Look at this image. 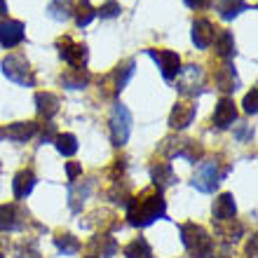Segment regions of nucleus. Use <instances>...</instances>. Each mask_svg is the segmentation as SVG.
I'll list each match as a JSON object with an SVG mask.
<instances>
[{
	"mask_svg": "<svg viewBox=\"0 0 258 258\" xmlns=\"http://www.w3.org/2000/svg\"><path fill=\"white\" fill-rule=\"evenodd\" d=\"M35 132H38V124L28 120V122H12L5 129V136L17 143H24V141H28V139H33Z\"/></svg>",
	"mask_w": 258,
	"mask_h": 258,
	"instance_id": "nucleus-23",
	"label": "nucleus"
},
{
	"mask_svg": "<svg viewBox=\"0 0 258 258\" xmlns=\"http://www.w3.org/2000/svg\"><path fill=\"white\" fill-rule=\"evenodd\" d=\"M24 31H26V26H24V21H19V19L0 21V45L5 49H12V47H17V45H21L24 38H26Z\"/></svg>",
	"mask_w": 258,
	"mask_h": 258,
	"instance_id": "nucleus-11",
	"label": "nucleus"
},
{
	"mask_svg": "<svg viewBox=\"0 0 258 258\" xmlns=\"http://www.w3.org/2000/svg\"><path fill=\"white\" fill-rule=\"evenodd\" d=\"M181 242L188 249V253H192L195 258L209 256L211 249H214V242H211V235L204 230L202 225L197 223H183L181 225Z\"/></svg>",
	"mask_w": 258,
	"mask_h": 258,
	"instance_id": "nucleus-2",
	"label": "nucleus"
},
{
	"mask_svg": "<svg viewBox=\"0 0 258 258\" xmlns=\"http://www.w3.org/2000/svg\"><path fill=\"white\" fill-rule=\"evenodd\" d=\"M195 113H197V106L192 101H178L174 108H171V115H169V127L181 132L185 129L188 124L195 120Z\"/></svg>",
	"mask_w": 258,
	"mask_h": 258,
	"instance_id": "nucleus-13",
	"label": "nucleus"
},
{
	"mask_svg": "<svg viewBox=\"0 0 258 258\" xmlns=\"http://www.w3.org/2000/svg\"><path fill=\"white\" fill-rule=\"evenodd\" d=\"M35 174L31 169H21L17 176H14V181H12V192H14V197L17 200H24V197H28L31 192H33V188H35Z\"/></svg>",
	"mask_w": 258,
	"mask_h": 258,
	"instance_id": "nucleus-20",
	"label": "nucleus"
},
{
	"mask_svg": "<svg viewBox=\"0 0 258 258\" xmlns=\"http://www.w3.org/2000/svg\"><path fill=\"white\" fill-rule=\"evenodd\" d=\"M59 96L52 94V92H38L35 94V110H38V115H42L45 120H52V117L59 113Z\"/></svg>",
	"mask_w": 258,
	"mask_h": 258,
	"instance_id": "nucleus-19",
	"label": "nucleus"
},
{
	"mask_svg": "<svg viewBox=\"0 0 258 258\" xmlns=\"http://www.w3.org/2000/svg\"><path fill=\"white\" fill-rule=\"evenodd\" d=\"M3 139H5V129L0 127V141H3Z\"/></svg>",
	"mask_w": 258,
	"mask_h": 258,
	"instance_id": "nucleus-40",
	"label": "nucleus"
},
{
	"mask_svg": "<svg viewBox=\"0 0 258 258\" xmlns=\"http://www.w3.org/2000/svg\"><path fill=\"white\" fill-rule=\"evenodd\" d=\"M237 120V108H235V101L230 96H221L216 103V110H214V124L218 129H228L232 127V122Z\"/></svg>",
	"mask_w": 258,
	"mask_h": 258,
	"instance_id": "nucleus-14",
	"label": "nucleus"
},
{
	"mask_svg": "<svg viewBox=\"0 0 258 258\" xmlns=\"http://www.w3.org/2000/svg\"><path fill=\"white\" fill-rule=\"evenodd\" d=\"M214 82H216V89L223 92V94H232L239 89V75L232 66V61H225L223 66H218L214 71Z\"/></svg>",
	"mask_w": 258,
	"mask_h": 258,
	"instance_id": "nucleus-12",
	"label": "nucleus"
},
{
	"mask_svg": "<svg viewBox=\"0 0 258 258\" xmlns=\"http://www.w3.org/2000/svg\"><path fill=\"white\" fill-rule=\"evenodd\" d=\"M214 40H216V54L223 61H232V56L237 54V49H235V38H232L230 31H218Z\"/></svg>",
	"mask_w": 258,
	"mask_h": 258,
	"instance_id": "nucleus-24",
	"label": "nucleus"
},
{
	"mask_svg": "<svg viewBox=\"0 0 258 258\" xmlns=\"http://www.w3.org/2000/svg\"><path fill=\"white\" fill-rule=\"evenodd\" d=\"M120 12H122L120 3H117V0H108V3H103V5L96 10V17H101V19H115V17H120Z\"/></svg>",
	"mask_w": 258,
	"mask_h": 258,
	"instance_id": "nucleus-33",
	"label": "nucleus"
},
{
	"mask_svg": "<svg viewBox=\"0 0 258 258\" xmlns=\"http://www.w3.org/2000/svg\"><path fill=\"white\" fill-rule=\"evenodd\" d=\"M124 256L127 258H153V249H150V244L143 237H136L124 246Z\"/></svg>",
	"mask_w": 258,
	"mask_h": 258,
	"instance_id": "nucleus-30",
	"label": "nucleus"
},
{
	"mask_svg": "<svg viewBox=\"0 0 258 258\" xmlns=\"http://www.w3.org/2000/svg\"><path fill=\"white\" fill-rule=\"evenodd\" d=\"M92 249H94L96 253H92V256L96 258H110L113 253L117 251V242L110 235H96L94 239H92Z\"/></svg>",
	"mask_w": 258,
	"mask_h": 258,
	"instance_id": "nucleus-26",
	"label": "nucleus"
},
{
	"mask_svg": "<svg viewBox=\"0 0 258 258\" xmlns=\"http://www.w3.org/2000/svg\"><path fill=\"white\" fill-rule=\"evenodd\" d=\"M129 132H132V113L124 103H115V108L110 113V141H113V146L122 148L129 139Z\"/></svg>",
	"mask_w": 258,
	"mask_h": 258,
	"instance_id": "nucleus-6",
	"label": "nucleus"
},
{
	"mask_svg": "<svg viewBox=\"0 0 258 258\" xmlns=\"http://www.w3.org/2000/svg\"><path fill=\"white\" fill-rule=\"evenodd\" d=\"M85 258H96V256H85Z\"/></svg>",
	"mask_w": 258,
	"mask_h": 258,
	"instance_id": "nucleus-41",
	"label": "nucleus"
},
{
	"mask_svg": "<svg viewBox=\"0 0 258 258\" xmlns=\"http://www.w3.org/2000/svg\"><path fill=\"white\" fill-rule=\"evenodd\" d=\"M146 54L155 59V63H157V68H160V73H162L164 80H174L178 75V71H181V56H178L176 52H171V49L150 47V49H146Z\"/></svg>",
	"mask_w": 258,
	"mask_h": 258,
	"instance_id": "nucleus-10",
	"label": "nucleus"
},
{
	"mask_svg": "<svg viewBox=\"0 0 258 258\" xmlns=\"http://www.w3.org/2000/svg\"><path fill=\"white\" fill-rule=\"evenodd\" d=\"M256 103H258V89L251 87V92L244 96V103H242V106H244V113H249V115H256V110H258Z\"/></svg>",
	"mask_w": 258,
	"mask_h": 258,
	"instance_id": "nucleus-34",
	"label": "nucleus"
},
{
	"mask_svg": "<svg viewBox=\"0 0 258 258\" xmlns=\"http://www.w3.org/2000/svg\"><path fill=\"white\" fill-rule=\"evenodd\" d=\"M160 150L167 157H183L188 162H197L204 153L202 143L195 141V139H183V136H167V139H162Z\"/></svg>",
	"mask_w": 258,
	"mask_h": 258,
	"instance_id": "nucleus-4",
	"label": "nucleus"
},
{
	"mask_svg": "<svg viewBox=\"0 0 258 258\" xmlns=\"http://www.w3.org/2000/svg\"><path fill=\"white\" fill-rule=\"evenodd\" d=\"M0 258H3V253H0Z\"/></svg>",
	"mask_w": 258,
	"mask_h": 258,
	"instance_id": "nucleus-42",
	"label": "nucleus"
},
{
	"mask_svg": "<svg viewBox=\"0 0 258 258\" xmlns=\"http://www.w3.org/2000/svg\"><path fill=\"white\" fill-rule=\"evenodd\" d=\"M56 249L63 253V256H73V253L80 251V239L71 235V232H63V235H56L54 237Z\"/></svg>",
	"mask_w": 258,
	"mask_h": 258,
	"instance_id": "nucleus-31",
	"label": "nucleus"
},
{
	"mask_svg": "<svg viewBox=\"0 0 258 258\" xmlns=\"http://www.w3.org/2000/svg\"><path fill=\"white\" fill-rule=\"evenodd\" d=\"M237 214V207H235V197L232 192H221V195L214 200V221L221 223V221H230Z\"/></svg>",
	"mask_w": 258,
	"mask_h": 258,
	"instance_id": "nucleus-18",
	"label": "nucleus"
},
{
	"mask_svg": "<svg viewBox=\"0 0 258 258\" xmlns=\"http://www.w3.org/2000/svg\"><path fill=\"white\" fill-rule=\"evenodd\" d=\"M164 216H167V202L162 197V190H157L155 185L141 190L127 202V221L134 228H146Z\"/></svg>",
	"mask_w": 258,
	"mask_h": 258,
	"instance_id": "nucleus-1",
	"label": "nucleus"
},
{
	"mask_svg": "<svg viewBox=\"0 0 258 258\" xmlns=\"http://www.w3.org/2000/svg\"><path fill=\"white\" fill-rule=\"evenodd\" d=\"M216 10H218V17H221V19L230 21V19H235L239 12H246V10H249V3H244V0H218Z\"/></svg>",
	"mask_w": 258,
	"mask_h": 258,
	"instance_id": "nucleus-25",
	"label": "nucleus"
},
{
	"mask_svg": "<svg viewBox=\"0 0 258 258\" xmlns=\"http://www.w3.org/2000/svg\"><path fill=\"white\" fill-rule=\"evenodd\" d=\"M256 244H258L256 235H251V239H249V244H246V258H256Z\"/></svg>",
	"mask_w": 258,
	"mask_h": 258,
	"instance_id": "nucleus-38",
	"label": "nucleus"
},
{
	"mask_svg": "<svg viewBox=\"0 0 258 258\" xmlns=\"http://www.w3.org/2000/svg\"><path fill=\"white\" fill-rule=\"evenodd\" d=\"M66 174H68V181H75V178L82 174V167L78 162H68L66 164Z\"/></svg>",
	"mask_w": 258,
	"mask_h": 258,
	"instance_id": "nucleus-36",
	"label": "nucleus"
},
{
	"mask_svg": "<svg viewBox=\"0 0 258 258\" xmlns=\"http://www.w3.org/2000/svg\"><path fill=\"white\" fill-rule=\"evenodd\" d=\"M28 221V214L19 204H0V232H17L24 230Z\"/></svg>",
	"mask_w": 258,
	"mask_h": 258,
	"instance_id": "nucleus-9",
	"label": "nucleus"
},
{
	"mask_svg": "<svg viewBox=\"0 0 258 258\" xmlns=\"http://www.w3.org/2000/svg\"><path fill=\"white\" fill-rule=\"evenodd\" d=\"M150 178H153V185L157 190H164L169 185L176 183V174H174V167L169 162H155L150 167Z\"/></svg>",
	"mask_w": 258,
	"mask_h": 258,
	"instance_id": "nucleus-16",
	"label": "nucleus"
},
{
	"mask_svg": "<svg viewBox=\"0 0 258 258\" xmlns=\"http://www.w3.org/2000/svg\"><path fill=\"white\" fill-rule=\"evenodd\" d=\"M73 14H75V24H78L80 28H85V26H89V24L94 21L96 10L92 7V3H89V0H80V3H78V7L73 10Z\"/></svg>",
	"mask_w": 258,
	"mask_h": 258,
	"instance_id": "nucleus-29",
	"label": "nucleus"
},
{
	"mask_svg": "<svg viewBox=\"0 0 258 258\" xmlns=\"http://www.w3.org/2000/svg\"><path fill=\"white\" fill-rule=\"evenodd\" d=\"M56 49L61 59L68 63L71 68H87V45H80V42H73L68 35L56 40Z\"/></svg>",
	"mask_w": 258,
	"mask_h": 258,
	"instance_id": "nucleus-8",
	"label": "nucleus"
},
{
	"mask_svg": "<svg viewBox=\"0 0 258 258\" xmlns=\"http://www.w3.org/2000/svg\"><path fill=\"white\" fill-rule=\"evenodd\" d=\"M218 28L209 19H195L192 21V42L197 49H207L216 38Z\"/></svg>",
	"mask_w": 258,
	"mask_h": 258,
	"instance_id": "nucleus-15",
	"label": "nucleus"
},
{
	"mask_svg": "<svg viewBox=\"0 0 258 258\" xmlns=\"http://www.w3.org/2000/svg\"><path fill=\"white\" fill-rule=\"evenodd\" d=\"M225 174H228V167L221 169L216 160H204V162L197 167L190 183H192V188H197L200 192H214L218 188V183L223 181Z\"/></svg>",
	"mask_w": 258,
	"mask_h": 258,
	"instance_id": "nucleus-5",
	"label": "nucleus"
},
{
	"mask_svg": "<svg viewBox=\"0 0 258 258\" xmlns=\"http://www.w3.org/2000/svg\"><path fill=\"white\" fill-rule=\"evenodd\" d=\"M134 59H127V61H120L115 68H113V73L108 75V80H113V94H120L124 87H127V82L132 80V75H134Z\"/></svg>",
	"mask_w": 258,
	"mask_h": 258,
	"instance_id": "nucleus-17",
	"label": "nucleus"
},
{
	"mask_svg": "<svg viewBox=\"0 0 258 258\" xmlns=\"http://www.w3.org/2000/svg\"><path fill=\"white\" fill-rule=\"evenodd\" d=\"M3 73H5L7 80L17 82L21 87H33L35 85V73L28 59L21 52H14V54H7L3 59Z\"/></svg>",
	"mask_w": 258,
	"mask_h": 258,
	"instance_id": "nucleus-3",
	"label": "nucleus"
},
{
	"mask_svg": "<svg viewBox=\"0 0 258 258\" xmlns=\"http://www.w3.org/2000/svg\"><path fill=\"white\" fill-rule=\"evenodd\" d=\"M3 14H7V3L5 0H0V17H3Z\"/></svg>",
	"mask_w": 258,
	"mask_h": 258,
	"instance_id": "nucleus-39",
	"label": "nucleus"
},
{
	"mask_svg": "<svg viewBox=\"0 0 258 258\" xmlns=\"http://www.w3.org/2000/svg\"><path fill=\"white\" fill-rule=\"evenodd\" d=\"M89 192H92V181H85V185L71 181V183H68V207H71V211L78 214V211L82 209L85 200L89 197Z\"/></svg>",
	"mask_w": 258,
	"mask_h": 258,
	"instance_id": "nucleus-21",
	"label": "nucleus"
},
{
	"mask_svg": "<svg viewBox=\"0 0 258 258\" xmlns=\"http://www.w3.org/2000/svg\"><path fill=\"white\" fill-rule=\"evenodd\" d=\"M54 136H56V129L52 122L45 124V129H42V136H40V141L42 143H49V141H54Z\"/></svg>",
	"mask_w": 258,
	"mask_h": 258,
	"instance_id": "nucleus-35",
	"label": "nucleus"
},
{
	"mask_svg": "<svg viewBox=\"0 0 258 258\" xmlns=\"http://www.w3.org/2000/svg\"><path fill=\"white\" fill-rule=\"evenodd\" d=\"M54 146H56V150L66 157H71V155L78 153V139H75L73 134H68V132L66 134H56L54 136Z\"/></svg>",
	"mask_w": 258,
	"mask_h": 258,
	"instance_id": "nucleus-32",
	"label": "nucleus"
},
{
	"mask_svg": "<svg viewBox=\"0 0 258 258\" xmlns=\"http://www.w3.org/2000/svg\"><path fill=\"white\" fill-rule=\"evenodd\" d=\"M176 80V89L178 94L183 96H195L202 92V82H204V73H202V66H185L178 71V75L174 78Z\"/></svg>",
	"mask_w": 258,
	"mask_h": 258,
	"instance_id": "nucleus-7",
	"label": "nucleus"
},
{
	"mask_svg": "<svg viewBox=\"0 0 258 258\" xmlns=\"http://www.w3.org/2000/svg\"><path fill=\"white\" fill-rule=\"evenodd\" d=\"M216 235L223 239L225 244L237 242L239 235H242V225H239L235 218H230V221H221V223H216Z\"/></svg>",
	"mask_w": 258,
	"mask_h": 258,
	"instance_id": "nucleus-28",
	"label": "nucleus"
},
{
	"mask_svg": "<svg viewBox=\"0 0 258 258\" xmlns=\"http://www.w3.org/2000/svg\"><path fill=\"white\" fill-rule=\"evenodd\" d=\"M89 73L87 68H68L66 73H61L59 82H61L66 89H85L89 85Z\"/></svg>",
	"mask_w": 258,
	"mask_h": 258,
	"instance_id": "nucleus-22",
	"label": "nucleus"
},
{
	"mask_svg": "<svg viewBox=\"0 0 258 258\" xmlns=\"http://www.w3.org/2000/svg\"><path fill=\"white\" fill-rule=\"evenodd\" d=\"M73 0H52L47 5V17H52L54 21H66L73 17Z\"/></svg>",
	"mask_w": 258,
	"mask_h": 258,
	"instance_id": "nucleus-27",
	"label": "nucleus"
},
{
	"mask_svg": "<svg viewBox=\"0 0 258 258\" xmlns=\"http://www.w3.org/2000/svg\"><path fill=\"white\" fill-rule=\"evenodd\" d=\"M185 7H190V10H204V7H209V0H183Z\"/></svg>",
	"mask_w": 258,
	"mask_h": 258,
	"instance_id": "nucleus-37",
	"label": "nucleus"
}]
</instances>
